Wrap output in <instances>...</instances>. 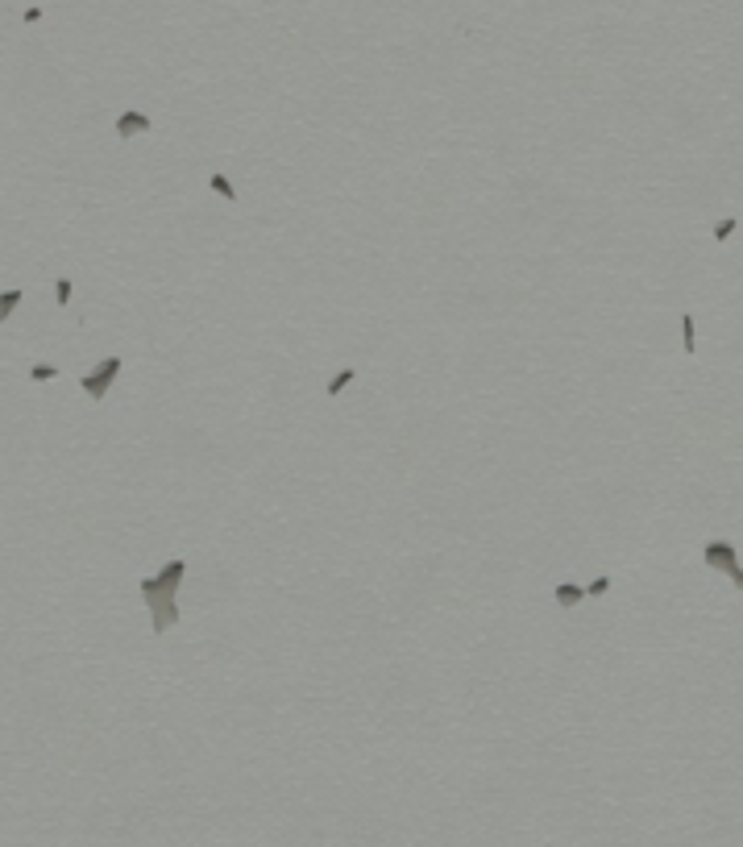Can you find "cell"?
<instances>
[{"mask_svg": "<svg viewBox=\"0 0 743 847\" xmlns=\"http://www.w3.org/2000/svg\"><path fill=\"white\" fill-rule=\"evenodd\" d=\"M681 340H685V353H693V349H698V337H693V316H689V312L681 316Z\"/></svg>", "mask_w": 743, "mask_h": 847, "instance_id": "9c48e42d", "label": "cell"}, {"mask_svg": "<svg viewBox=\"0 0 743 847\" xmlns=\"http://www.w3.org/2000/svg\"><path fill=\"white\" fill-rule=\"evenodd\" d=\"M29 378H33V382H50V378H59V366H33Z\"/></svg>", "mask_w": 743, "mask_h": 847, "instance_id": "7c38bea8", "label": "cell"}, {"mask_svg": "<svg viewBox=\"0 0 743 847\" xmlns=\"http://www.w3.org/2000/svg\"><path fill=\"white\" fill-rule=\"evenodd\" d=\"M553 594H557V602H561V606H578L581 598H585V590H581V586H573V582H561Z\"/></svg>", "mask_w": 743, "mask_h": 847, "instance_id": "8992f818", "label": "cell"}, {"mask_svg": "<svg viewBox=\"0 0 743 847\" xmlns=\"http://www.w3.org/2000/svg\"><path fill=\"white\" fill-rule=\"evenodd\" d=\"M349 382H353V370L345 366V370H336V374H332V382H329V391H324V395H332V399H336V395H340Z\"/></svg>", "mask_w": 743, "mask_h": 847, "instance_id": "ba28073f", "label": "cell"}, {"mask_svg": "<svg viewBox=\"0 0 743 847\" xmlns=\"http://www.w3.org/2000/svg\"><path fill=\"white\" fill-rule=\"evenodd\" d=\"M731 582H735V586H740V590H743V565H740V569H735V574H731Z\"/></svg>", "mask_w": 743, "mask_h": 847, "instance_id": "9a60e30c", "label": "cell"}, {"mask_svg": "<svg viewBox=\"0 0 743 847\" xmlns=\"http://www.w3.org/2000/svg\"><path fill=\"white\" fill-rule=\"evenodd\" d=\"M735 229H740V225H735V216H727V220H719V225H714V241H727V237H731V233H735Z\"/></svg>", "mask_w": 743, "mask_h": 847, "instance_id": "8fae6325", "label": "cell"}, {"mask_svg": "<svg viewBox=\"0 0 743 847\" xmlns=\"http://www.w3.org/2000/svg\"><path fill=\"white\" fill-rule=\"evenodd\" d=\"M142 598H146V606H150V623H154V631L163 636L166 627L179 619V598L166 594L163 586H158V578H142Z\"/></svg>", "mask_w": 743, "mask_h": 847, "instance_id": "6da1fadb", "label": "cell"}, {"mask_svg": "<svg viewBox=\"0 0 743 847\" xmlns=\"http://www.w3.org/2000/svg\"><path fill=\"white\" fill-rule=\"evenodd\" d=\"M702 557H706V565H710V569H723L727 578L740 569V553H735V544H731V540H710V544L702 548Z\"/></svg>", "mask_w": 743, "mask_h": 847, "instance_id": "3957f363", "label": "cell"}, {"mask_svg": "<svg viewBox=\"0 0 743 847\" xmlns=\"http://www.w3.org/2000/svg\"><path fill=\"white\" fill-rule=\"evenodd\" d=\"M183 574H187V561H170L163 574H158V586H163L166 594H174V598H179V582H183Z\"/></svg>", "mask_w": 743, "mask_h": 847, "instance_id": "5b68a950", "label": "cell"}, {"mask_svg": "<svg viewBox=\"0 0 743 847\" xmlns=\"http://www.w3.org/2000/svg\"><path fill=\"white\" fill-rule=\"evenodd\" d=\"M146 129H150V117L137 112V108H129V112L117 117V137H133V133H146Z\"/></svg>", "mask_w": 743, "mask_h": 847, "instance_id": "277c9868", "label": "cell"}, {"mask_svg": "<svg viewBox=\"0 0 743 847\" xmlns=\"http://www.w3.org/2000/svg\"><path fill=\"white\" fill-rule=\"evenodd\" d=\"M117 374H121V357H104V361H100V370H91V374H83V378H80V387L91 395V399H96V403H100V399L108 395V387L117 382Z\"/></svg>", "mask_w": 743, "mask_h": 847, "instance_id": "7a4b0ae2", "label": "cell"}, {"mask_svg": "<svg viewBox=\"0 0 743 847\" xmlns=\"http://www.w3.org/2000/svg\"><path fill=\"white\" fill-rule=\"evenodd\" d=\"M606 590H610V578H598V582L585 590V598H598V594H606Z\"/></svg>", "mask_w": 743, "mask_h": 847, "instance_id": "5bb4252c", "label": "cell"}, {"mask_svg": "<svg viewBox=\"0 0 743 847\" xmlns=\"http://www.w3.org/2000/svg\"><path fill=\"white\" fill-rule=\"evenodd\" d=\"M25 295L21 291H0V324H8V316L17 312V303H21Z\"/></svg>", "mask_w": 743, "mask_h": 847, "instance_id": "52a82bcc", "label": "cell"}, {"mask_svg": "<svg viewBox=\"0 0 743 847\" xmlns=\"http://www.w3.org/2000/svg\"><path fill=\"white\" fill-rule=\"evenodd\" d=\"M54 299H59L63 308L71 303V278H59V283H54Z\"/></svg>", "mask_w": 743, "mask_h": 847, "instance_id": "4fadbf2b", "label": "cell"}, {"mask_svg": "<svg viewBox=\"0 0 743 847\" xmlns=\"http://www.w3.org/2000/svg\"><path fill=\"white\" fill-rule=\"evenodd\" d=\"M208 183H212V191H216V195H220V200H237V191H233V183H229V179H225V174H212V179H208Z\"/></svg>", "mask_w": 743, "mask_h": 847, "instance_id": "30bf717a", "label": "cell"}]
</instances>
